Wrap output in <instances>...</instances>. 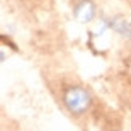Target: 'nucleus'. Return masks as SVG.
Wrapping results in <instances>:
<instances>
[{"label": "nucleus", "instance_id": "3", "mask_svg": "<svg viewBox=\"0 0 131 131\" xmlns=\"http://www.w3.org/2000/svg\"><path fill=\"white\" fill-rule=\"evenodd\" d=\"M110 28L113 29L117 34L123 37H131V23L123 18H113L110 19Z\"/></svg>", "mask_w": 131, "mask_h": 131}, {"label": "nucleus", "instance_id": "1", "mask_svg": "<svg viewBox=\"0 0 131 131\" xmlns=\"http://www.w3.org/2000/svg\"><path fill=\"white\" fill-rule=\"evenodd\" d=\"M62 102L67 112L78 117L89 110L91 104H92V97L86 88L79 86V84H73V86L65 88L62 94Z\"/></svg>", "mask_w": 131, "mask_h": 131}, {"label": "nucleus", "instance_id": "2", "mask_svg": "<svg viewBox=\"0 0 131 131\" xmlns=\"http://www.w3.org/2000/svg\"><path fill=\"white\" fill-rule=\"evenodd\" d=\"M73 16L83 24L91 23L95 18V3L92 0H78V2H74Z\"/></svg>", "mask_w": 131, "mask_h": 131}]
</instances>
